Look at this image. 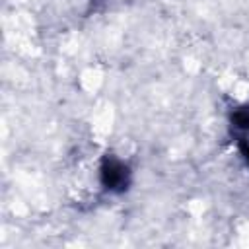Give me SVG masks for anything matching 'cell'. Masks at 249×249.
<instances>
[{"instance_id": "2", "label": "cell", "mask_w": 249, "mask_h": 249, "mask_svg": "<svg viewBox=\"0 0 249 249\" xmlns=\"http://www.w3.org/2000/svg\"><path fill=\"white\" fill-rule=\"evenodd\" d=\"M233 126L237 130L239 148L249 160V111H237L233 117Z\"/></svg>"}, {"instance_id": "1", "label": "cell", "mask_w": 249, "mask_h": 249, "mask_svg": "<svg viewBox=\"0 0 249 249\" xmlns=\"http://www.w3.org/2000/svg\"><path fill=\"white\" fill-rule=\"evenodd\" d=\"M126 167L121 161H107L103 165V181L107 189H123L126 185Z\"/></svg>"}]
</instances>
